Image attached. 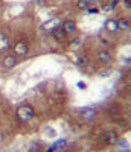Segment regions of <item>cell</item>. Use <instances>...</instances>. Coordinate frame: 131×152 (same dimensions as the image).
<instances>
[{"label": "cell", "mask_w": 131, "mask_h": 152, "mask_svg": "<svg viewBox=\"0 0 131 152\" xmlns=\"http://www.w3.org/2000/svg\"><path fill=\"white\" fill-rule=\"evenodd\" d=\"M34 114H35L34 110L31 107H28V105H23V107H20L17 110V117H18L20 122H29L34 117Z\"/></svg>", "instance_id": "cell-1"}, {"label": "cell", "mask_w": 131, "mask_h": 152, "mask_svg": "<svg viewBox=\"0 0 131 152\" xmlns=\"http://www.w3.org/2000/svg\"><path fill=\"white\" fill-rule=\"evenodd\" d=\"M63 31L66 32V35H70V34H73L75 31H76V24H75V21L73 20H66L64 23H63Z\"/></svg>", "instance_id": "cell-2"}, {"label": "cell", "mask_w": 131, "mask_h": 152, "mask_svg": "<svg viewBox=\"0 0 131 152\" xmlns=\"http://www.w3.org/2000/svg\"><path fill=\"white\" fill-rule=\"evenodd\" d=\"M14 52L20 56H24L26 53H28V44H26L24 41H18L14 47Z\"/></svg>", "instance_id": "cell-3"}, {"label": "cell", "mask_w": 131, "mask_h": 152, "mask_svg": "<svg viewBox=\"0 0 131 152\" xmlns=\"http://www.w3.org/2000/svg\"><path fill=\"white\" fill-rule=\"evenodd\" d=\"M2 64H3V67H5V69H12V67H14V66L17 64V59H15V56L8 55V56H5V58H3Z\"/></svg>", "instance_id": "cell-4"}, {"label": "cell", "mask_w": 131, "mask_h": 152, "mask_svg": "<svg viewBox=\"0 0 131 152\" xmlns=\"http://www.w3.org/2000/svg\"><path fill=\"white\" fill-rule=\"evenodd\" d=\"M66 145H67V142L64 140V138H61V140H58V142H55L54 145H50L47 149H46V152H55V151H58V149H61V148H64Z\"/></svg>", "instance_id": "cell-5"}, {"label": "cell", "mask_w": 131, "mask_h": 152, "mask_svg": "<svg viewBox=\"0 0 131 152\" xmlns=\"http://www.w3.org/2000/svg\"><path fill=\"white\" fill-rule=\"evenodd\" d=\"M81 116L85 119V120H91V119H93L95 117V110H91V108H81Z\"/></svg>", "instance_id": "cell-6"}, {"label": "cell", "mask_w": 131, "mask_h": 152, "mask_svg": "<svg viewBox=\"0 0 131 152\" xmlns=\"http://www.w3.org/2000/svg\"><path fill=\"white\" fill-rule=\"evenodd\" d=\"M9 47V38L5 34H0V52H3Z\"/></svg>", "instance_id": "cell-7"}, {"label": "cell", "mask_w": 131, "mask_h": 152, "mask_svg": "<svg viewBox=\"0 0 131 152\" xmlns=\"http://www.w3.org/2000/svg\"><path fill=\"white\" fill-rule=\"evenodd\" d=\"M98 58L102 62H108L111 59V53L108 52V50H99V52H98Z\"/></svg>", "instance_id": "cell-8"}, {"label": "cell", "mask_w": 131, "mask_h": 152, "mask_svg": "<svg viewBox=\"0 0 131 152\" xmlns=\"http://www.w3.org/2000/svg\"><path fill=\"white\" fill-rule=\"evenodd\" d=\"M105 29L110 31V32L117 31V20H107L105 21Z\"/></svg>", "instance_id": "cell-9"}, {"label": "cell", "mask_w": 131, "mask_h": 152, "mask_svg": "<svg viewBox=\"0 0 131 152\" xmlns=\"http://www.w3.org/2000/svg\"><path fill=\"white\" fill-rule=\"evenodd\" d=\"M54 35L58 38V40H64V38H66V32L63 31L61 26H57V28L54 29Z\"/></svg>", "instance_id": "cell-10"}, {"label": "cell", "mask_w": 131, "mask_h": 152, "mask_svg": "<svg viewBox=\"0 0 131 152\" xmlns=\"http://www.w3.org/2000/svg\"><path fill=\"white\" fill-rule=\"evenodd\" d=\"M104 137H105V142H108V143H111V145L117 143V137H116L114 132H107Z\"/></svg>", "instance_id": "cell-11"}, {"label": "cell", "mask_w": 131, "mask_h": 152, "mask_svg": "<svg viewBox=\"0 0 131 152\" xmlns=\"http://www.w3.org/2000/svg\"><path fill=\"white\" fill-rule=\"evenodd\" d=\"M90 2H88V0H78V8H79V9H82V11H87L88 8H90Z\"/></svg>", "instance_id": "cell-12"}, {"label": "cell", "mask_w": 131, "mask_h": 152, "mask_svg": "<svg viewBox=\"0 0 131 152\" xmlns=\"http://www.w3.org/2000/svg\"><path fill=\"white\" fill-rule=\"evenodd\" d=\"M117 28L119 29H122V31H128V21L125 20V18H122V20H117Z\"/></svg>", "instance_id": "cell-13"}, {"label": "cell", "mask_w": 131, "mask_h": 152, "mask_svg": "<svg viewBox=\"0 0 131 152\" xmlns=\"http://www.w3.org/2000/svg\"><path fill=\"white\" fill-rule=\"evenodd\" d=\"M76 64L79 66V67L87 66V64H88V58H87V56H84V55H82V56H79V58L76 59Z\"/></svg>", "instance_id": "cell-14"}, {"label": "cell", "mask_w": 131, "mask_h": 152, "mask_svg": "<svg viewBox=\"0 0 131 152\" xmlns=\"http://www.w3.org/2000/svg\"><path fill=\"white\" fill-rule=\"evenodd\" d=\"M117 3H119V0H111V3H110L108 6H104V11H111V9H113Z\"/></svg>", "instance_id": "cell-15"}, {"label": "cell", "mask_w": 131, "mask_h": 152, "mask_svg": "<svg viewBox=\"0 0 131 152\" xmlns=\"http://www.w3.org/2000/svg\"><path fill=\"white\" fill-rule=\"evenodd\" d=\"M87 12H88V14H98L99 9H96V8H88V9H87Z\"/></svg>", "instance_id": "cell-16"}, {"label": "cell", "mask_w": 131, "mask_h": 152, "mask_svg": "<svg viewBox=\"0 0 131 152\" xmlns=\"http://www.w3.org/2000/svg\"><path fill=\"white\" fill-rule=\"evenodd\" d=\"M76 85H78V88H81V90H84V88H85V84H84V82H81V81L78 82Z\"/></svg>", "instance_id": "cell-17"}, {"label": "cell", "mask_w": 131, "mask_h": 152, "mask_svg": "<svg viewBox=\"0 0 131 152\" xmlns=\"http://www.w3.org/2000/svg\"><path fill=\"white\" fill-rule=\"evenodd\" d=\"M124 5H125V8H130L131 6V0H124Z\"/></svg>", "instance_id": "cell-18"}, {"label": "cell", "mask_w": 131, "mask_h": 152, "mask_svg": "<svg viewBox=\"0 0 131 152\" xmlns=\"http://www.w3.org/2000/svg\"><path fill=\"white\" fill-rule=\"evenodd\" d=\"M88 2H90V3H91V5H93V3H95V2H98V0H88Z\"/></svg>", "instance_id": "cell-19"}, {"label": "cell", "mask_w": 131, "mask_h": 152, "mask_svg": "<svg viewBox=\"0 0 131 152\" xmlns=\"http://www.w3.org/2000/svg\"><path fill=\"white\" fill-rule=\"evenodd\" d=\"M122 152H125V151H122Z\"/></svg>", "instance_id": "cell-20"}]
</instances>
